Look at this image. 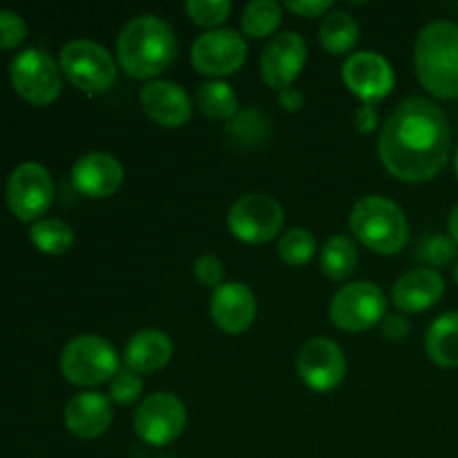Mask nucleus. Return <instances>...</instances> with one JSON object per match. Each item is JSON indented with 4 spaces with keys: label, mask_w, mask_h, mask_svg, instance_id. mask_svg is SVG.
<instances>
[{
    "label": "nucleus",
    "mask_w": 458,
    "mask_h": 458,
    "mask_svg": "<svg viewBox=\"0 0 458 458\" xmlns=\"http://www.w3.org/2000/svg\"><path fill=\"white\" fill-rule=\"evenodd\" d=\"M231 0H188L186 13L195 25L217 30L231 13Z\"/></svg>",
    "instance_id": "obj_30"
},
{
    "label": "nucleus",
    "mask_w": 458,
    "mask_h": 458,
    "mask_svg": "<svg viewBox=\"0 0 458 458\" xmlns=\"http://www.w3.org/2000/svg\"><path fill=\"white\" fill-rule=\"evenodd\" d=\"M360 38V27L358 21L344 9H331L320 22V45L334 56L352 52Z\"/></svg>",
    "instance_id": "obj_23"
},
{
    "label": "nucleus",
    "mask_w": 458,
    "mask_h": 458,
    "mask_svg": "<svg viewBox=\"0 0 458 458\" xmlns=\"http://www.w3.org/2000/svg\"><path fill=\"white\" fill-rule=\"evenodd\" d=\"M277 101L286 112H298L304 106V94L295 88H286L277 92Z\"/></svg>",
    "instance_id": "obj_38"
},
{
    "label": "nucleus",
    "mask_w": 458,
    "mask_h": 458,
    "mask_svg": "<svg viewBox=\"0 0 458 458\" xmlns=\"http://www.w3.org/2000/svg\"><path fill=\"white\" fill-rule=\"evenodd\" d=\"M414 70L420 85L437 98H458V22L432 21L414 45Z\"/></svg>",
    "instance_id": "obj_3"
},
{
    "label": "nucleus",
    "mask_w": 458,
    "mask_h": 458,
    "mask_svg": "<svg viewBox=\"0 0 458 458\" xmlns=\"http://www.w3.org/2000/svg\"><path fill=\"white\" fill-rule=\"evenodd\" d=\"M300 380L311 392H334L347 376V358L331 338H311L302 344L295 360Z\"/></svg>",
    "instance_id": "obj_13"
},
{
    "label": "nucleus",
    "mask_w": 458,
    "mask_h": 458,
    "mask_svg": "<svg viewBox=\"0 0 458 458\" xmlns=\"http://www.w3.org/2000/svg\"><path fill=\"white\" fill-rule=\"evenodd\" d=\"M343 81L353 97L360 98L365 106H376L392 94L396 85L394 67L383 54L356 52L344 61Z\"/></svg>",
    "instance_id": "obj_14"
},
{
    "label": "nucleus",
    "mask_w": 458,
    "mask_h": 458,
    "mask_svg": "<svg viewBox=\"0 0 458 458\" xmlns=\"http://www.w3.org/2000/svg\"><path fill=\"white\" fill-rule=\"evenodd\" d=\"M258 300L244 282H224L210 295V318L224 334L240 335L253 327Z\"/></svg>",
    "instance_id": "obj_16"
},
{
    "label": "nucleus",
    "mask_w": 458,
    "mask_h": 458,
    "mask_svg": "<svg viewBox=\"0 0 458 458\" xmlns=\"http://www.w3.org/2000/svg\"><path fill=\"white\" fill-rule=\"evenodd\" d=\"M358 267L356 244L349 235H334L320 250V268L329 280L343 282L353 276Z\"/></svg>",
    "instance_id": "obj_24"
},
{
    "label": "nucleus",
    "mask_w": 458,
    "mask_h": 458,
    "mask_svg": "<svg viewBox=\"0 0 458 458\" xmlns=\"http://www.w3.org/2000/svg\"><path fill=\"white\" fill-rule=\"evenodd\" d=\"M353 128L360 134L374 132L378 128V112H376V106H365L362 103L356 110V114H353Z\"/></svg>",
    "instance_id": "obj_37"
},
{
    "label": "nucleus",
    "mask_w": 458,
    "mask_h": 458,
    "mask_svg": "<svg viewBox=\"0 0 458 458\" xmlns=\"http://www.w3.org/2000/svg\"><path fill=\"white\" fill-rule=\"evenodd\" d=\"M188 423L182 398L170 392L150 394L134 411V432L152 447H165L177 441Z\"/></svg>",
    "instance_id": "obj_10"
},
{
    "label": "nucleus",
    "mask_w": 458,
    "mask_h": 458,
    "mask_svg": "<svg viewBox=\"0 0 458 458\" xmlns=\"http://www.w3.org/2000/svg\"><path fill=\"white\" fill-rule=\"evenodd\" d=\"M226 134L237 146H259V143H264V139H268V121L262 112L249 107L244 112H237L235 119L228 121Z\"/></svg>",
    "instance_id": "obj_28"
},
{
    "label": "nucleus",
    "mask_w": 458,
    "mask_h": 458,
    "mask_svg": "<svg viewBox=\"0 0 458 458\" xmlns=\"http://www.w3.org/2000/svg\"><path fill=\"white\" fill-rule=\"evenodd\" d=\"M447 233H450V237L456 242V246H458V204L452 208L450 217H447Z\"/></svg>",
    "instance_id": "obj_39"
},
{
    "label": "nucleus",
    "mask_w": 458,
    "mask_h": 458,
    "mask_svg": "<svg viewBox=\"0 0 458 458\" xmlns=\"http://www.w3.org/2000/svg\"><path fill=\"white\" fill-rule=\"evenodd\" d=\"M61 72L81 92L101 94L114 85L119 67L103 45L88 38H76L63 45Z\"/></svg>",
    "instance_id": "obj_6"
},
{
    "label": "nucleus",
    "mask_w": 458,
    "mask_h": 458,
    "mask_svg": "<svg viewBox=\"0 0 458 458\" xmlns=\"http://www.w3.org/2000/svg\"><path fill=\"white\" fill-rule=\"evenodd\" d=\"M454 170H456V177H458V148H456V155H454Z\"/></svg>",
    "instance_id": "obj_41"
},
{
    "label": "nucleus",
    "mask_w": 458,
    "mask_h": 458,
    "mask_svg": "<svg viewBox=\"0 0 458 458\" xmlns=\"http://www.w3.org/2000/svg\"><path fill=\"white\" fill-rule=\"evenodd\" d=\"M121 371L114 344L103 335H76L61 353V374L76 387H97Z\"/></svg>",
    "instance_id": "obj_5"
},
{
    "label": "nucleus",
    "mask_w": 458,
    "mask_h": 458,
    "mask_svg": "<svg viewBox=\"0 0 458 458\" xmlns=\"http://www.w3.org/2000/svg\"><path fill=\"white\" fill-rule=\"evenodd\" d=\"M27 25L13 9H0V49H13L25 40Z\"/></svg>",
    "instance_id": "obj_33"
},
{
    "label": "nucleus",
    "mask_w": 458,
    "mask_h": 458,
    "mask_svg": "<svg viewBox=\"0 0 458 458\" xmlns=\"http://www.w3.org/2000/svg\"><path fill=\"white\" fill-rule=\"evenodd\" d=\"M284 9L304 18H318L327 16L334 9V4L329 0H293V3H284Z\"/></svg>",
    "instance_id": "obj_36"
},
{
    "label": "nucleus",
    "mask_w": 458,
    "mask_h": 458,
    "mask_svg": "<svg viewBox=\"0 0 458 458\" xmlns=\"http://www.w3.org/2000/svg\"><path fill=\"white\" fill-rule=\"evenodd\" d=\"M30 240L40 253L63 255L74 246V231L67 222L56 217H43L31 224Z\"/></svg>",
    "instance_id": "obj_26"
},
{
    "label": "nucleus",
    "mask_w": 458,
    "mask_h": 458,
    "mask_svg": "<svg viewBox=\"0 0 458 458\" xmlns=\"http://www.w3.org/2000/svg\"><path fill=\"white\" fill-rule=\"evenodd\" d=\"M307 40L298 31H280L273 36L259 58V72H262L264 83L277 92L293 88L295 79L302 74L304 65H307Z\"/></svg>",
    "instance_id": "obj_15"
},
{
    "label": "nucleus",
    "mask_w": 458,
    "mask_h": 458,
    "mask_svg": "<svg viewBox=\"0 0 458 458\" xmlns=\"http://www.w3.org/2000/svg\"><path fill=\"white\" fill-rule=\"evenodd\" d=\"M143 394V380L137 371L121 369L110 380V401L116 405H134Z\"/></svg>",
    "instance_id": "obj_32"
},
{
    "label": "nucleus",
    "mask_w": 458,
    "mask_h": 458,
    "mask_svg": "<svg viewBox=\"0 0 458 458\" xmlns=\"http://www.w3.org/2000/svg\"><path fill=\"white\" fill-rule=\"evenodd\" d=\"M458 246L450 235H429L420 242L419 258L432 267H447L456 258Z\"/></svg>",
    "instance_id": "obj_31"
},
{
    "label": "nucleus",
    "mask_w": 458,
    "mask_h": 458,
    "mask_svg": "<svg viewBox=\"0 0 458 458\" xmlns=\"http://www.w3.org/2000/svg\"><path fill=\"white\" fill-rule=\"evenodd\" d=\"M195 101L197 107H199L208 119L231 121L235 119V114L240 112V101H237L235 89L217 79H210L206 81V83H201L199 89H197Z\"/></svg>",
    "instance_id": "obj_25"
},
{
    "label": "nucleus",
    "mask_w": 458,
    "mask_h": 458,
    "mask_svg": "<svg viewBox=\"0 0 458 458\" xmlns=\"http://www.w3.org/2000/svg\"><path fill=\"white\" fill-rule=\"evenodd\" d=\"M452 277H454V282H456V286H458V259H456L454 268H452Z\"/></svg>",
    "instance_id": "obj_40"
},
{
    "label": "nucleus",
    "mask_w": 458,
    "mask_h": 458,
    "mask_svg": "<svg viewBox=\"0 0 458 458\" xmlns=\"http://www.w3.org/2000/svg\"><path fill=\"white\" fill-rule=\"evenodd\" d=\"M452 128L445 112L423 97L394 107L378 137V157L389 174L407 183L432 182L450 159Z\"/></svg>",
    "instance_id": "obj_1"
},
{
    "label": "nucleus",
    "mask_w": 458,
    "mask_h": 458,
    "mask_svg": "<svg viewBox=\"0 0 458 458\" xmlns=\"http://www.w3.org/2000/svg\"><path fill=\"white\" fill-rule=\"evenodd\" d=\"M192 273H195L197 282L201 286H208V289H217L224 284V264L217 255L204 253L195 259L192 264Z\"/></svg>",
    "instance_id": "obj_34"
},
{
    "label": "nucleus",
    "mask_w": 458,
    "mask_h": 458,
    "mask_svg": "<svg viewBox=\"0 0 458 458\" xmlns=\"http://www.w3.org/2000/svg\"><path fill=\"white\" fill-rule=\"evenodd\" d=\"M349 228L362 246L380 255H396L410 242V222L396 201L367 195L353 204Z\"/></svg>",
    "instance_id": "obj_4"
},
{
    "label": "nucleus",
    "mask_w": 458,
    "mask_h": 458,
    "mask_svg": "<svg viewBox=\"0 0 458 458\" xmlns=\"http://www.w3.org/2000/svg\"><path fill=\"white\" fill-rule=\"evenodd\" d=\"M143 112L164 128H182L192 116V98L173 81H150L139 92Z\"/></svg>",
    "instance_id": "obj_17"
},
{
    "label": "nucleus",
    "mask_w": 458,
    "mask_h": 458,
    "mask_svg": "<svg viewBox=\"0 0 458 458\" xmlns=\"http://www.w3.org/2000/svg\"><path fill=\"white\" fill-rule=\"evenodd\" d=\"M282 22V4L276 0H253L242 13V31L250 38H267L276 34Z\"/></svg>",
    "instance_id": "obj_27"
},
{
    "label": "nucleus",
    "mask_w": 458,
    "mask_h": 458,
    "mask_svg": "<svg viewBox=\"0 0 458 458\" xmlns=\"http://www.w3.org/2000/svg\"><path fill=\"white\" fill-rule=\"evenodd\" d=\"M9 81L25 101L49 106L61 94V67L43 49H22L9 63Z\"/></svg>",
    "instance_id": "obj_9"
},
{
    "label": "nucleus",
    "mask_w": 458,
    "mask_h": 458,
    "mask_svg": "<svg viewBox=\"0 0 458 458\" xmlns=\"http://www.w3.org/2000/svg\"><path fill=\"white\" fill-rule=\"evenodd\" d=\"M425 352L443 369L458 367V311L441 313L425 334Z\"/></svg>",
    "instance_id": "obj_22"
},
{
    "label": "nucleus",
    "mask_w": 458,
    "mask_h": 458,
    "mask_svg": "<svg viewBox=\"0 0 458 458\" xmlns=\"http://www.w3.org/2000/svg\"><path fill=\"white\" fill-rule=\"evenodd\" d=\"M54 201V182L36 161L18 165L7 179V206L21 222H38Z\"/></svg>",
    "instance_id": "obj_11"
},
{
    "label": "nucleus",
    "mask_w": 458,
    "mask_h": 458,
    "mask_svg": "<svg viewBox=\"0 0 458 458\" xmlns=\"http://www.w3.org/2000/svg\"><path fill=\"white\" fill-rule=\"evenodd\" d=\"M112 425V401L101 392H81L65 405V428L83 441L103 437Z\"/></svg>",
    "instance_id": "obj_20"
},
{
    "label": "nucleus",
    "mask_w": 458,
    "mask_h": 458,
    "mask_svg": "<svg viewBox=\"0 0 458 458\" xmlns=\"http://www.w3.org/2000/svg\"><path fill=\"white\" fill-rule=\"evenodd\" d=\"M380 331H383V335L389 340V343H403V340L410 335L411 327L405 316H401V313H392V316H387L383 322H380Z\"/></svg>",
    "instance_id": "obj_35"
},
{
    "label": "nucleus",
    "mask_w": 458,
    "mask_h": 458,
    "mask_svg": "<svg viewBox=\"0 0 458 458\" xmlns=\"http://www.w3.org/2000/svg\"><path fill=\"white\" fill-rule=\"evenodd\" d=\"M329 318L334 327L349 334L367 331L387 318V295L374 282H352L334 293Z\"/></svg>",
    "instance_id": "obj_8"
},
{
    "label": "nucleus",
    "mask_w": 458,
    "mask_h": 458,
    "mask_svg": "<svg viewBox=\"0 0 458 458\" xmlns=\"http://www.w3.org/2000/svg\"><path fill=\"white\" fill-rule=\"evenodd\" d=\"M177 56L174 30L155 13L130 18L116 38V61L132 79L157 81Z\"/></svg>",
    "instance_id": "obj_2"
},
{
    "label": "nucleus",
    "mask_w": 458,
    "mask_h": 458,
    "mask_svg": "<svg viewBox=\"0 0 458 458\" xmlns=\"http://www.w3.org/2000/svg\"><path fill=\"white\" fill-rule=\"evenodd\" d=\"M228 231L244 244H267L284 226V208L267 192H249L228 208Z\"/></svg>",
    "instance_id": "obj_7"
},
{
    "label": "nucleus",
    "mask_w": 458,
    "mask_h": 458,
    "mask_svg": "<svg viewBox=\"0 0 458 458\" xmlns=\"http://www.w3.org/2000/svg\"><path fill=\"white\" fill-rule=\"evenodd\" d=\"M173 340L161 329L137 331L123 349V360L128 369L137 374H152L164 369L173 358Z\"/></svg>",
    "instance_id": "obj_21"
},
{
    "label": "nucleus",
    "mask_w": 458,
    "mask_h": 458,
    "mask_svg": "<svg viewBox=\"0 0 458 458\" xmlns=\"http://www.w3.org/2000/svg\"><path fill=\"white\" fill-rule=\"evenodd\" d=\"M445 295V282L434 268H411L392 289V302L403 313H423L437 307Z\"/></svg>",
    "instance_id": "obj_19"
},
{
    "label": "nucleus",
    "mask_w": 458,
    "mask_h": 458,
    "mask_svg": "<svg viewBox=\"0 0 458 458\" xmlns=\"http://www.w3.org/2000/svg\"><path fill=\"white\" fill-rule=\"evenodd\" d=\"M318 244L316 237L307 231V228H289L284 235L277 242V253L284 259L289 267H304L316 255Z\"/></svg>",
    "instance_id": "obj_29"
},
{
    "label": "nucleus",
    "mask_w": 458,
    "mask_h": 458,
    "mask_svg": "<svg viewBox=\"0 0 458 458\" xmlns=\"http://www.w3.org/2000/svg\"><path fill=\"white\" fill-rule=\"evenodd\" d=\"M72 183L81 195L106 199L123 186V165L107 152H88L72 165Z\"/></svg>",
    "instance_id": "obj_18"
},
{
    "label": "nucleus",
    "mask_w": 458,
    "mask_h": 458,
    "mask_svg": "<svg viewBox=\"0 0 458 458\" xmlns=\"http://www.w3.org/2000/svg\"><path fill=\"white\" fill-rule=\"evenodd\" d=\"M249 45L244 36L228 27L204 31L197 36L191 49V61L199 74L210 79H222V76L235 74L246 61Z\"/></svg>",
    "instance_id": "obj_12"
}]
</instances>
